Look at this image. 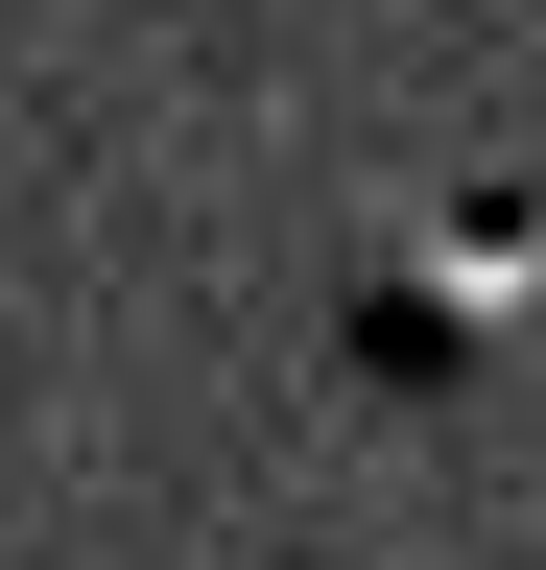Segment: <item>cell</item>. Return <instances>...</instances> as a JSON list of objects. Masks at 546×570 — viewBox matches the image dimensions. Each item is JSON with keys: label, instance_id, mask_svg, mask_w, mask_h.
I'll use <instances>...</instances> for the list:
<instances>
[{"label": "cell", "instance_id": "6da1fadb", "mask_svg": "<svg viewBox=\"0 0 546 570\" xmlns=\"http://www.w3.org/2000/svg\"><path fill=\"white\" fill-rule=\"evenodd\" d=\"M546 309V190H428L404 238L357 262V309H332V356H357L380 404H451L475 356H499Z\"/></svg>", "mask_w": 546, "mask_h": 570}]
</instances>
